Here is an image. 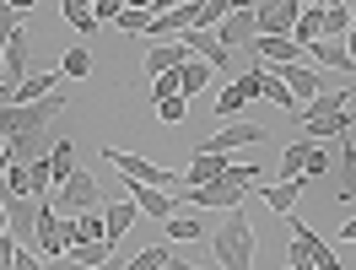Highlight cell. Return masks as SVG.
Returning a JSON list of instances; mask_svg holds the SVG:
<instances>
[{
	"mask_svg": "<svg viewBox=\"0 0 356 270\" xmlns=\"http://www.w3.org/2000/svg\"><path fill=\"white\" fill-rule=\"evenodd\" d=\"M259 179H265V168H232L227 179H211V184H200V189H184V184H178L173 205L184 200V205H205V211H243L248 189Z\"/></svg>",
	"mask_w": 356,
	"mask_h": 270,
	"instance_id": "obj_1",
	"label": "cell"
},
{
	"mask_svg": "<svg viewBox=\"0 0 356 270\" xmlns=\"http://www.w3.org/2000/svg\"><path fill=\"white\" fill-rule=\"evenodd\" d=\"M211 248H216V270H254V227H248L243 211H227Z\"/></svg>",
	"mask_w": 356,
	"mask_h": 270,
	"instance_id": "obj_2",
	"label": "cell"
},
{
	"mask_svg": "<svg viewBox=\"0 0 356 270\" xmlns=\"http://www.w3.org/2000/svg\"><path fill=\"white\" fill-rule=\"evenodd\" d=\"M103 162L119 168L124 184H146V189H162V195H173L178 184H184L173 168H156V162H146V157H130V152H119V146H103Z\"/></svg>",
	"mask_w": 356,
	"mask_h": 270,
	"instance_id": "obj_3",
	"label": "cell"
},
{
	"mask_svg": "<svg viewBox=\"0 0 356 270\" xmlns=\"http://www.w3.org/2000/svg\"><path fill=\"white\" fill-rule=\"evenodd\" d=\"M49 205L60 211V216H81V211H103V179L97 173H87V168H76L54 195H49Z\"/></svg>",
	"mask_w": 356,
	"mask_h": 270,
	"instance_id": "obj_4",
	"label": "cell"
},
{
	"mask_svg": "<svg viewBox=\"0 0 356 270\" xmlns=\"http://www.w3.org/2000/svg\"><path fill=\"white\" fill-rule=\"evenodd\" d=\"M297 17H302V0H259V6H254L259 38H291Z\"/></svg>",
	"mask_w": 356,
	"mask_h": 270,
	"instance_id": "obj_5",
	"label": "cell"
},
{
	"mask_svg": "<svg viewBox=\"0 0 356 270\" xmlns=\"http://www.w3.org/2000/svg\"><path fill=\"white\" fill-rule=\"evenodd\" d=\"M238 146H265V125H248V119L222 125V130L211 135V141H200L195 152H216V157H227V152H238Z\"/></svg>",
	"mask_w": 356,
	"mask_h": 270,
	"instance_id": "obj_6",
	"label": "cell"
},
{
	"mask_svg": "<svg viewBox=\"0 0 356 270\" xmlns=\"http://www.w3.org/2000/svg\"><path fill=\"white\" fill-rule=\"evenodd\" d=\"M275 76H281V87H286L291 97L302 103V109H308L313 97H324V92H330V81H324V76H318L313 65H302V60H297V65H281Z\"/></svg>",
	"mask_w": 356,
	"mask_h": 270,
	"instance_id": "obj_7",
	"label": "cell"
},
{
	"mask_svg": "<svg viewBox=\"0 0 356 270\" xmlns=\"http://www.w3.org/2000/svg\"><path fill=\"white\" fill-rule=\"evenodd\" d=\"M291 244L308 254V265H313V270H346V265H340V254H334V248L324 244V238H318L308 222H297V216H291Z\"/></svg>",
	"mask_w": 356,
	"mask_h": 270,
	"instance_id": "obj_8",
	"label": "cell"
},
{
	"mask_svg": "<svg viewBox=\"0 0 356 270\" xmlns=\"http://www.w3.org/2000/svg\"><path fill=\"white\" fill-rule=\"evenodd\" d=\"M189 60H195V54H189V49H184V44L173 38V44H152V49H146V60H140V70H146V76L156 81V76H173V70H184Z\"/></svg>",
	"mask_w": 356,
	"mask_h": 270,
	"instance_id": "obj_9",
	"label": "cell"
},
{
	"mask_svg": "<svg viewBox=\"0 0 356 270\" xmlns=\"http://www.w3.org/2000/svg\"><path fill=\"white\" fill-rule=\"evenodd\" d=\"M27 65H33V60H27V27H17L11 44H6V97H17V87L33 76Z\"/></svg>",
	"mask_w": 356,
	"mask_h": 270,
	"instance_id": "obj_10",
	"label": "cell"
},
{
	"mask_svg": "<svg viewBox=\"0 0 356 270\" xmlns=\"http://www.w3.org/2000/svg\"><path fill=\"white\" fill-rule=\"evenodd\" d=\"M259 38V27H254V6H232V17L216 27V44L232 49V44H254Z\"/></svg>",
	"mask_w": 356,
	"mask_h": 270,
	"instance_id": "obj_11",
	"label": "cell"
},
{
	"mask_svg": "<svg viewBox=\"0 0 356 270\" xmlns=\"http://www.w3.org/2000/svg\"><path fill=\"white\" fill-rule=\"evenodd\" d=\"M334 146H340L334 152V200H351L356 195V146H351V135H340Z\"/></svg>",
	"mask_w": 356,
	"mask_h": 270,
	"instance_id": "obj_12",
	"label": "cell"
},
{
	"mask_svg": "<svg viewBox=\"0 0 356 270\" xmlns=\"http://www.w3.org/2000/svg\"><path fill=\"white\" fill-rule=\"evenodd\" d=\"M178 44L189 49V54H195V60H200V65H227V49L216 44V33H200V27H184V33H178Z\"/></svg>",
	"mask_w": 356,
	"mask_h": 270,
	"instance_id": "obj_13",
	"label": "cell"
},
{
	"mask_svg": "<svg viewBox=\"0 0 356 270\" xmlns=\"http://www.w3.org/2000/svg\"><path fill=\"white\" fill-rule=\"evenodd\" d=\"M227 173H232V162H227V157H216V152H195V157H189V173H184V189H200V184L227 179Z\"/></svg>",
	"mask_w": 356,
	"mask_h": 270,
	"instance_id": "obj_14",
	"label": "cell"
},
{
	"mask_svg": "<svg viewBox=\"0 0 356 270\" xmlns=\"http://www.w3.org/2000/svg\"><path fill=\"white\" fill-rule=\"evenodd\" d=\"M254 54H259L265 70H281V65H297V60H302V49L291 44V38H254Z\"/></svg>",
	"mask_w": 356,
	"mask_h": 270,
	"instance_id": "obj_15",
	"label": "cell"
},
{
	"mask_svg": "<svg viewBox=\"0 0 356 270\" xmlns=\"http://www.w3.org/2000/svg\"><path fill=\"white\" fill-rule=\"evenodd\" d=\"M340 109H356L351 87H330L324 97H313L308 109H302V119H330V113H340ZM302 119H297V125H302Z\"/></svg>",
	"mask_w": 356,
	"mask_h": 270,
	"instance_id": "obj_16",
	"label": "cell"
},
{
	"mask_svg": "<svg viewBox=\"0 0 356 270\" xmlns=\"http://www.w3.org/2000/svg\"><path fill=\"white\" fill-rule=\"evenodd\" d=\"M302 60H324V65L330 70H346V76H351V54H346V44H334V38H318V44H308L302 49Z\"/></svg>",
	"mask_w": 356,
	"mask_h": 270,
	"instance_id": "obj_17",
	"label": "cell"
},
{
	"mask_svg": "<svg viewBox=\"0 0 356 270\" xmlns=\"http://www.w3.org/2000/svg\"><path fill=\"white\" fill-rule=\"evenodd\" d=\"M324 38V6H302V17H297V27H291V44L308 49Z\"/></svg>",
	"mask_w": 356,
	"mask_h": 270,
	"instance_id": "obj_18",
	"label": "cell"
},
{
	"mask_svg": "<svg viewBox=\"0 0 356 270\" xmlns=\"http://www.w3.org/2000/svg\"><path fill=\"white\" fill-rule=\"evenodd\" d=\"M22 17H27V0L22 6H6V0H0V92H6V44H11V33L22 27Z\"/></svg>",
	"mask_w": 356,
	"mask_h": 270,
	"instance_id": "obj_19",
	"label": "cell"
},
{
	"mask_svg": "<svg viewBox=\"0 0 356 270\" xmlns=\"http://www.w3.org/2000/svg\"><path fill=\"white\" fill-rule=\"evenodd\" d=\"M302 189H308V179H281V184H270V189H265V205H270V211H281V216H291V205H297Z\"/></svg>",
	"mask_w": 356,
	"mask_h": 270,
	"instance_id": "obj_20",
	"label": "cell"
},
{
	"mask_svg": "<svg viewBox=\"0 0 356 270\" xmlns=\"http://www.w3.org/2000/svg\"><path fill=\"white\" fill-rule=\"evenodd\" d=\"M135 216H140V211H135V200H113V205H103V222H108V244H119V238L130 232Z\"/></svg>",
	"mask_w": 356,
	"mask_h": 270,
	"instance_id": "obj_21",
	"label": "cell"
},
{
	"mask_svg": "<svg viewBox=\"0 0 356 270\" xmlns=\"http://www.w3.org/2000/svg\"><path fill=\"white\" fill-rule=\"evenodd\" d=\"M76 173V141H54V152H49V179H54V189ZM49 189V195H54Z\"/></svg>",
	"mask_w": 356,
	"mask_h": 270,
	"instance_id": "obj_22",
	"label": "cell"
},
{
	"mask_svg": "<svg viewBox=\"0 0 356 270\" xmlns=\"http://www.w3.org/2000/svg\"><path fill=\"white\" fill-rule=\"evenodd\" d=\"M70 244H108V222H103V211H81V216H76V232H70Z\"/></svg>",
	"mask_w": 356,
	"mask_h": 270,
	"instance_id": "obj_23",
	"label": "cell"
},
{
	"mask_svg": "<svg viewBox=\"0 0 356 270\" xmlns=\"http://www.w3.org/2000/svg\"><path fill=\"white\" fill-rule=\"evenodd\" d=\"M54 92H60V76L49 70V76H27L22 87H17V97H11V103H44V97H54Z\"/></svg>",
	"mask_w": 356,
	"mask_h": 270,
	"instance_id": "obj_24",
	"label": "cell"
},
{
	"mask_svg": "<svg viewBox=\"0 0 356 270\" xmlns=\"http://www.w3.org/2000/svg\"><path fill=\"white\" fill-rule=\"evenodd\" d=\"M346 33H351V6H346V0H334V6H324V38H334V44H346Z\"/></svg>",
	"mask_w": 356,
	"mask_h": 270,
	"instance_id": "obj_25",
	"label": "cell"
},
{
	"mask_svg": "<svg viewBox=\"0 0 356 270\" xmlns=\"http://www.w3.org/2000/svg\"><path fill=\"white\" fill-rule=\"evenodd\" d=\"M70 260H76L81 270H97V265L113 260V244H70Z\"/></svg>",
	"mask_w": 356,
	"mask_h": 270,
	"instance_id": "obj_26",
	"label": "cell"
},
{
	"mask_svg": "<svg viewBox=\"0 0 356 270\" xmlns=\"http://www.w3.org/2000/svg\"><path fill=\"white\" fill-rule=\"evenodd\" d=\"M162 232H168V244H195V238H205V227L195 222V216H168Z\"/></svg>",
	"mask_w": 356,
	"mask_h": 270,
	"instance_id": "obj_27",
	"label": "cell"
},
{
	"mask_svg": "<svg viewBox=\"0 0 356 270\" xmlns=\"http://www.w3.org/2000/svg\"><path fill=\"white\" fill-rule=\"evenodd\" d=\"M248 109V97H243V87L238 81H227L222 92H216V119H238V113Z\"/></svg>",
	"mask_w": 356,
	"mask_h": 270,
	"instance_id": "obj_28",
	"label": "cell"
},
{
	"mask_svg": "<svg viewBox=\"0 0 356 270\" xmlns=\"http://www.w3.org/2000/svg\"><path fill=\"white\" fill-rule=\"evenodd\" d=\"M302 162H308V141H291L286 152H281V179H302Z\"/></svg>",
	"mask_w": 356,
	"mask_h": 270,
	"instance_id": "obj_29",
	"label": "cell"
},
{
	"mask_svg": "<svg viewBox=\"0 0 356 270\" xmlns=\"http://www.w3.org/2000/svg\"><path fill=\"white\" fill-rule=\"evenodd\" d=\"M205 81H211V65H200V60H189V65L178 70V92H184V97H195Z\"/></svg>",
	"mask_w": 356,
	"mask_h": 270,
	"instance_id": "obj_30",
	"label": "cell"
},
{
	"mask_svg": "<svg viewBox=\"0 0 356 270\" xmlns=\"http://www.w3.org/2000/svg\"><path fill=\"white\" fill-rule=\"evenodd\" d=\"M60 11H65V22L76 27V33H92V27H97V17H92V6H87V0H65Z\"/></svg>",
	"mask_w": 356,
	"mask_h": 270,
	"instance_id": "obj_31",
	"label": "cell"
},
{
	"mask_svg": "<svg viewBox=\"0 0 356 270\" xmlns=\"http://www.w3.org/2000/svg\"><path fill=\"white\" fill-rule=\"evenodd\" d=\"M113 27H124V33H146V27H152V6H124Z\"/></svg>",
	"mask_w": 356,
	"mask_h": 270,
	"instance_id": "obj_32",
	"label": "cell"
},
{
	"mask_svg": "<svg viewBox=\"0 0 356 270\" xmlns=\"http://www.w3.org/2000/svg\"><path fill=\"white\" fill-rule=\"evenodd\" d=\"M238 87H243V97H248V103H259V97H265V65L254 60V65H248L243 76H238Z\"/></svg>",
	"mask_w": 356,
	"mask_h": 270,
	"instance_id": "obj_33",
	"label": "cell"
},
{
	"mask_svg": "<svg viewBox=\"0 0 356 270\" xmlns=\"http://www.w3.org/2000/svg\"><path fill=\"white\" fill-rule=\"evenodd\" d=\"M60 76H70V81H81V76H92V54H87V49H70L65 60H60Z\"/></svg>",
	"mask_w": 356,
	"mask_h": 270,
	"instance_id": "obj_34",
	"label": "cell"
},
{
	"mask_svg": "<svg viewBox=\"0 0 356 270\" xmlns=\"http://www.w3.org/2000/svg\"><path fill=\"white\" fill-rule=\"evenodd\" d=\"M313 173H330V152H324V146H308V162H302V179H313Z\"/></svg>",
	"mask_w": 356,
	"mask_h": 270,
	"instance_id": "obj_35",
	"label": "cell"
},
{
	"mask_svg": "<svg viewBox=\"0 0 356 270\" xmlns=\"http://www.w3.org/2000/svg\"><path fill=\"white\" fill-rule=\"evenodd\" d=\"M27 179H33V195H49V189H54V179H49V157L33 162V168H27Z\"/></svg>",
	"mask_w": 356,
	"mask_h": 270,
	"instance_id": "obj_36",
	"label": "cell"
},
{
	"mask_svg": "<svg viewBox=\"0 0 356 270\" xmlns=\"http://www.w3.org/2000/svg\"><path fill=\"white\" fill-rule=\"evenodd\" d=\"M156 119H162V125H184V97H168V103H156Z\"/></svg>",
	"mask_w": 356,
	"mask_h": 270,
	"instance_id": "obj_37",
	"label": "cell"
},
{
	"mask_svg": "<svg viewBox=\"0 0 356 270\" xmlns=\"http://www.w3.org/2000/svg\"><path fill=\"white\" fill-rule=\"evenodd\" d=\"M119 11H124L119 0H92V17H97V22H119Z\"/></svg>",
	"mask_w": 356,
	"mask_h": 270,
	"instance_id": "obj_38",
	"label": "cell"
},
{
	"mask_svg": "<svg viewBox=\"0 0 356 270\" xmlns=\"http://www.w3.org/2000/svg\"><path fill=\"white\" fill-rule=\"evenodd\" d=\"M11 260H17V238L6 232V238H0V270H11Z\"/></svg>",
	"mask_w": 356,
	"mask_h": 270,
	"instance_id": "obj_39",
	"label": "cell"
},
{
	"mask_svg": "<svg viewBox=\"0 0 356 270\" xmlns=\"http://www.w3.org/2000/svg\"><path fill=\"white\" fill-rule=\"evenodd\" d=\"M286 270H313V265H308V254H302L297 244H291V265H286Z\"/></svg>",
	"mask_w": 356,
	"mask_h": 270,
	"instance_id": "obj_40",
	"label": "cell"
},
{
	"mask_svg": "<svg viewBox=\"0 0 356 270\" xmlns=\"http://www.w3.org/2000/svg\"><path fill=\"white\" fill-rule=\"evenodd\" d=\"M49 270H81V265H76V260L65 254V260H49Z\"/></svg>",
	"mask_w": 356,
	"mask_h": 270,
	"instance_id": "obj_41",
	"label": "cell"
},
{
	"mask_svg": "<svg viewBox=\"0 0 356 270\" xmlns=\"http://www.w3.org/2000/svg\"><path fill=\"white\" fill-rule=\"evenodd\" d=\"M340 238H346V244H356V216H351L346 227H340Z\"/></svg>",
	"mask_w": 356,
	"mask_h": 270,
	"instance_id": "obj_42",
	"label": "cell"
},
{
	"mask_svg": "<svg viewBox=\"0 0 356 270\" xmlns=\"http://www.w3.org/2000/svg\"><path fill=\"white\" fill-rule=\"evenodd\" d=\"M6 232H11V216H6V200H0V238H6Z\"/></svg>",
	"mask_w": 356,
	"mask_h": 270,
	"instance_id": "obj_43",
	"label": "cell"
},
{
	"mask_svg": "<svg viewBox=\"0 0 356 270\" xmlns=\"http://www.w3.org/2000/svg\"><path fill=\"white\" fill-rule=\"evenodd\" d=\"M168 270H211V265H184V260H173Z\"/></svg>",
	"mask_w": 356,
	"mask_h": 270,
	"instance_id": "obj_44",
	"label": "cell"
},
{
	"mask_svg": "<svg viewBox=\"0 0 356 270\" xmlns=\"http://www.w3.org/2000/svg\"><path fill=\"white\" fill-rule=\"evenodd\" d=\"M351 33H356V0H351Z\"/></svg>",
	"mask_w": 356,
	"mask_h": 270,
	"instance_id": "obj_45",
	"label": "cell"
},
{
	"mask_svg": "<svg viewBox=\"0 0 356 270\" xmlns=\"http://www.w3.org/2000/svg\"><path fill=\"white\" fill-rule=\"evenodd\" d=\"M0 157H6V135H0Z\"/></svg>",
	"mask_w": 356,
	"mask_h": 270,
	"instance_id": "obj_46",
	"label": "cell"
}]
</instances>
